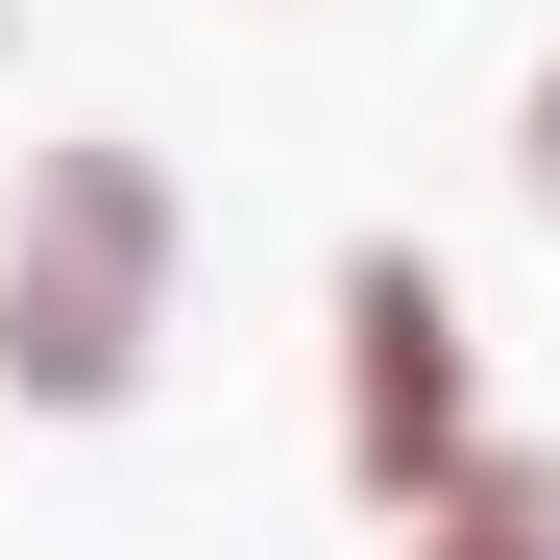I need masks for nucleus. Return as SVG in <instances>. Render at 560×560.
Returning <instances> with one entry per match:
<instances>
[{
  "label": "nucleus",
  "mask_w": 560,
  "mask_h": 560,
  "mask_svg": "<svg viewBox=\"0 0 560 560\" xmlns=\"http://www.w3.org/2000/svg\"><path fill=\"white\" fill-rule=\"evenodd\" d=\"M171 268H196L171 147L147 122H73L25 196H0V415H122L171 365Z\"/></svg>",
  "instance_id": "obj_1"
},
{
  "label": "nucleus",
  "mask_w": 560,
  "mask_h": 560,
  "mask_svg": "<svg viewBox=\"0 0 560 560\" xmlns=\"http://www.w3.org/2000/svg\"><path fill=\"white\" fill-rule=\"evenodd\" d=\"M488 463V365H463L439 244H341V488L365 512H439Z\"/></svg>",
  "instance_id": "obj_2"
},
{
  "label": "nucleus",
  "mask_w": 560,
  "mask_h": 560,
  "mask_svg": "<svg viewBox=\"0 0 560 560\" xmlns=\"http://www.w3.org/2000/svg\"><path fill=\"white\" fill-rule=\"evenodd\" d=\"M415 560H560V463H536V439H488V463L415 512Z\"/></svg>",
  "instance_id": "obj_3"
},
{
  "label": "nucleus",
  "mask_w": 560,
  "mask_h": 560,
  "mask_svg": "<svg viewBox=\"0 0 560 560\" xmlns=\"http://www.w3.org/2000/svg\"><path fill=\"white\" fill-rule=\"evenodd\" d=\"M512 196L560 220V73H536V98H512Z\"/></svg>",
  "instance_id": "obj_4"
}]
</instances>
